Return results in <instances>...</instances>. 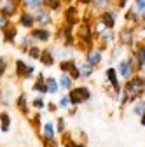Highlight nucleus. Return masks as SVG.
<instances>
[{
  "instance_id": "f257e3e1",
  "label": "nucleus",
  "mask_w": 145,
  "mask_h": 147,
  "mask_svg": "<svg viewBox=\"0 0 145 147\" xmlns=\"http://www.w3.org/2000/svg\"><path fill=\"white\" fill-rule=\"evenodd\" d=\"M143 93H145V77H142V76H131V79H128L126 84H124L122 105L126 102H136Z\"/></svg>"
},
{
  "instance_id": "f03ea898",
  "label": "nucleus",
  "mask_w": 145,
  "mask_h": 147,
  "mask_svg": "<svg viewBox=\"0 0 145 147\" xmlns=\"http://www.w3.org/2000/svg\"><path fill=\"white\" fill-rule=\"evenodd\" d=\"M117 40L124 47H133L136 44V28L133 25H124L117 33Z\"/></svg>"
},
{
  "instance_id": "7ed1b4c3",
  "label": "nucleus",
  "mask_w": 145,
  "mask_h": 147,
  "mask_svg": "<svg viewBox=\"0 0 145 147\" xmlns=\"http://www.w3.org/2000/svg\"><path fill=\"white\" fill-rule=\"evenodd\" d=\"M33 16H35V26H44V28H49L52 23H54V18H52V12L51 9H47L46 5L39 7V9H35L32 11Z\"/></svg>"
},
{
  "instance_id": "20e7f679",
  "label": "nucleus",
  "mask_w": 145,
  "mask_h": 147,
  "mask_svg": "<svg viewBox=\"0 0 145 147\" xmlns=\"http://www.w3.org/2000/svg\"><path fill=\"white\" fill-rule=\"evenodd\" d=\"M98 18L103 21V25L107 26V28H115L117 26V21H119V9H117V5L114 4V5H110L108 9H105V11H101L100 14H98Z\"/></svg>"
},
{
  "instance_id": "39448f33",
  "label": "nucleus",
  "mask_w": 145,
  "mask_h": 147,
  "mask_svg": "<svg viewBox=\"0 0 145 147\" xmlns=\"http://www.w3.org/2000/svg\"><path fill=\"white\" fill-rule=\"evenodd\" d=\"M68 98H70L72 105H81V103H86L89 98H91V91H89V88H86V86L72 88L70 93H68Z\"/></svg>"
},
{
  "instance_id": "423d86ee",
  "label": "nucleus",
  "mask_w": 145,
  "mask_h": 147,
  "mask_svg": "<svg viewBox=\"0 0 145 147\" xmlns=\"http://www.w3.org/2000/svg\"><path fill=\"white\" fill-rule=\"evenodd\" d=\"M136 70V56H135V53H131V56L128 60H122L119 61L117 65V72H119V76L124 77V79H130L133 74Z\"/></svg>"
},
{
  "instance_id": "0eeeda50",
  "label": "nucleus",
  "mask_w": 145,
  "mask_h": 147,
  "mask_svg": "<svg viewBox=\"0 0 145 147\" xmlns=\"http://www.w3.org/2000/svg\"><path fill=\"white\" fill-rule=\"evenodd\" d=\"M16 25L21 26V28L32 30L35 26V16H33V12L32 11H25V9L21 12H17V16H16Z\"/></svg>"
},
{
  "instance_id": "6e6552de",
  "label": "nucleus",
  "mask_w": 145,
  "mask_h": 147,
  "mask_svg": "<svg viewBox=\"0 0 145 147\" xmlns=\"http://www.w3.org/2000/svg\"><path fill=\"white\" fill-rule=\"evenodd\" d=\"M84 58L91 67H98L101 63V60H103V49L101 47H87Z\"/></svg>"
},
{
  "instance_id": "1a4fd4ad",
  "label": "nucleus",
  "mask_w": 145,
  "mask_h": 147,
  "mask_svg": "<svg viewBox=\"0 0 145 147\" xmlns=\"http://www.w3.org/2000/svg\"><path fill=\"white\" fill-rule=\"evenodd\" d=\"M17 39V25L9 21L4 28H2V40L7 44H14Z\"/></svg>"
},
{
  "instance_id": "9d476101",
  "label": "nucleus",
  "mask_w": 145,
  "mask_h": 147,
  "mask_svg": "<svg viewBox=\"0 0 145 147\" xmlns=\"http://www.w3.org/2000/svg\"><path fill=\"white\" fill-rule=\"evenodd\" d=\"M30 35H32L37 42H49L51 37H52L51 30H49V28H44V26H33L32 32H30Z\"/></svg>"
},
{
  "instance_id": "9b49d317",
  "label": "nucleus",
  "mask_w": 145,
  "mask_h": 147,
  "mask_svg": "<svg viewBox=\"0 0 145 147\" xmlns=\"http://www.w3.org/2000/svg\"><path fill=\"white\" fill-rule=\"evenodd\" d=\"M14 65H16V74L21 79H30L33 76V72H35V67L33 65H26L23 60H16Z\"/></svg>"
},
{
  "instance_id": "f8f14e48",
  "label": "nucleus",
  "mask_w": 145,
  "mask_h": 147,
  "mask_svg": "<svg viewBox=\"0 0 145 147\" xmlns=\"http://www.w3.org/2000/svg\"><path fill=\"white\" fill-rule=\"evenodd\" d=\"M17 9H19L17 0H0V12L7 14L9 18L17 16Z\"/></svg>"
},
{
  "instance_id": "ddd939ff",
  "label": "nucleus",
  "mask_w": 145,
  "mask_h": 147,
  "mask_svg": "<svg viewBox=\"0 0 145 147\" xmlns=\"http://www.w3.org/2000/svg\"><path fill=\"white\" fill-rule=\"evenodd\" d=\"M133 53L136 56V70L145 68V42H138L133 46Z\"/></svg>"
},
{
  "instance_id": "4468645a",
  "label": "nucleus",
  "mask_w": 145,
  "mask_h": 147,
  "mask_svg": "<svg viewBox=\"0 0 145 147\" xmlns=\"http://www.w3.org/2000/svg\"><path fill=\"white\" fill-rule=\"evenodd\" d=\"M142 14L131 5V7H128L126 9V12H124V20H126V23L128 25H133V26H138L140 25V21H142Z\"/></svg>"
},
{
  "instance_id": "2eb2a0df",
  "label": "nucleus",
  "mask_w": 145,
  "mask_h": 147,
  "mask_svg": "<svg viewBox=\"0 0 145 147\" xmlns=\"http://www.w3.org/2000/svg\"><path fill=\"white\" fill-rule=\"evenodd\" d=\"M98 40H100V44H101L103 49H105L108 44H114V42H115V32H114L112 28H105V30L98 35Z\"/></svg>"
},
{
  "instance_id": "dca6fc26",
  "label": "nucleus",
  "mask_w": 145,
  "mask_h": 147,
  "mask_svg": "<svg viewBox=\"0 0 145 147\" xmlns=\"http://www.w3.org/2000/svg\"><path fill=\"white\" fill-rule=\"evenodd\" d=\"M107 79H108V82L112 84V88H114V91H115V98H119V95H121V84H119V81H117V70L115 68H107Z\"/></svg>"
},
{
  "instance_id": "f3484780",
  "label": "nucleus",
  "mask_w": 145,
  "mask_h": 147,
  "mask_svg": "<svg viewBox=\"0 0 145 147\" xmlns=\"http://www.w3.org/2000/svg\"><path fill=\"white\" fill-rule=\"evenodd\" d=\"M77 12H79V9L75 5H68L65 9V25L75 26V23H77Z\"/></svg>"
},
{
  "instance_id": "a211bd4d",
  "label": "nucleus",
  "mask_w": 145,
  "mask_h": 147,
  "mask_svg": "<svg viewBox=\"0 0 145 147\" xmlns=\"http://www.w3.org/2000/svg\"><path fill=\"white\" fill-rule=\"evenodd\" d=\"M115 4V0H91V7L100 14L101 11H105V9H108L110 5H114Z\"/></svg>"
},
{
  "instance_id": "6ab92c4d",
  "label": "nucleus",
  "mask_w": 145,
  "mask_h": 147,
  "mask_svg": "<svg viewBox=\"0 0 145 147\" xmlns=\"http://www.w3.org/2000/svg\"><path fill=\"white\" fill-rule=\"evenodd\" d=\"M54 54H52V49H42V54H40V63L44 67H52L54 65Z\"/></svg>"
},
{
  "instance_id": "aec40b11",
  "label": "nucleus",
  "mask_w": 145,
  "mask_h": 147,
  "mask_svg": "<svg viewBox=\"0 0 145 147\" xmlns=\"http://www.w3.org/2000/svg\"><path fill=\"white\" fill-rule=\"evenodd\" d=\"M33 91H35V93H40V95H46V93H47L46 77L42 76V74H39V79L33 82Z\"/></svg>"
},
{
  "instance_id": "412c9836",
  "label": "nucleus",
  "mask_w": 145,
  "mask_h": 147,
  "mask_svg": "<svg viewBox=\"0 0 145 147\" xmlns=\"http://www.w3.org/2000/svg\"><path fill=\"white\" fill-rule=\"evenodd\" d=\"M44 5V0H23L21 2V7L25 11H35Z\"/></svg>"
},
{
  "instance_id": "4be33fe9",
  "label": "nucleus",
  "mask_w": 145,
  "mask_h": 147,
  "mask_svg": "<svg viewBox=\"0 0 145 147\" xmlns=\"http://www.w3.org/2000/svg\"><path fill=\"white\" fill-rule=\"evenodd\" d=\"M58 84H60V88H61V89H72L74 79L70 77V74L63 72V74H61V77H60V81H58Z\"/></svg>"
},
{
  "instance_id": "5701e85b",
  "label": "nucleus",
  "mask_w": 145,
  "mask_h": 147,
  "mask_svg": "<svg viewBox=\"0 0 145 147\" xmlns=\"http://www.w3.org/2000/svg\"><path fill=\"white\" fill-rule=\"evenodd\" d=\"M11 128V116L7 112H0V130L2 133H7Z\"/></svg>"
},
{
  "instance_id": "b1692460",
  "label": "nucleus",
  "mask_w": 145,
  "mask_h": 147,
  "mask_svg": "<svg viewBox=\"0 0 145 147\" xmlns=\"http://www.w3.org/2000/svg\"><path fill=\"white\" fill-rule=\"evenodd\" d=\"M79 70H81V77L82 79H89V76H93L95 67H91L87 61H84V63H79Z\"/></svg>"
},
{
  "instance_id": "393cba45",
  "label": "nucleus",
  "mask_w": 145,
  "mask_h": 147,
  "mask_svg": "<svg viewBox=\"0 0 145 147\" xmlns=\"http://www.w3.org/2000/svg\"><path fill=\"white\" fill-rule=\"evenodd\" d=\"M46 86H47V93L49 95H56L58 89H60V84H58V81L54 77H47L46 79Z\"/></svg>"
},
{
  "instance_id": "a878e982",
  "label": "nucleus",
  "mask_w": 145,
  "mask_h": 147,
  "mask_svg": "<svg viewBox=\"0 0 145 147\" xmlns=\"http://www.w3.org/2000/svg\"><path fill=\"white\" fill-rule=\"evenodd\" d=\"M42 135H44V140H51V138H54V126H52V123H44L42 124Z\"/></svg>"
},
{
  "instance_id": "bb28decb",
  "label": "nucleus",
  "mask_w": 145,
  "mask_h": 147,
  "mask_svg": "<svg viewBox=\"0 0 145 147\" xmlns=\"http://www.w3.org/2000/svg\"><path fill=\"white\" fill-rule=\"evenodd\" d=\"M17 109H19L23 114H30V107H28V100H26L25 93H21L19 98H17Z\"/></svg>"
},
{
  "instance_id": "cd10ccee",
  "label": "nucleus",
  "mask_w": 145,
  "mask_h": 147,
  "mask_svg": "<svg viewBox=\"0 0 145 147\" xmlns=\"http://www.w3.org/2000/svg\"><path fill=\"white\" fill-rule=\"evenodd\" d=\"M35 42H37V40H35L33 37H32V35L28 33V35H23L21 39H19V47H21L23 51H26V49H28L30 46H33Z\"/></svg>"
},
{
  "instance_id": "c85d7f7f",
  "label": "nucleus",
  "mask_w": 145,
  "mask_h": 147,
  "mask_svg": "<svg viewBox=\"0 0 145 147\" xmlns=\"http://www.w3.org/2000/svg\"><path fill=\"white\" fill-rule=\"evenodd\" d=\"M26 54L32 58V60H40V54H42V49L39 47V46H30L28 49H26Z\"/></svg>"
},
{
  "instance_id": "c756f323",
  "label": "nucleus",
  "mask_w": 145,
  "mask_h": 147,
  "mask_svg": "<svg viewBox=\"0 0 145 147\" xmlns=\"http://www.w3.org/2000/svg\"><path fill=\"white\" fill-rule=\"evenodd\" d=\"M66 74H70V77H72V79H74V81H77V79H81V70H79V65H75V63H74V65H72V67H70V70H68Z\"/></svg>"
},
{
  "instance_id": "7c9ffc66",
  "label": "nucleus",
  "mask_w": 145,
  "mask_h": 147,
  "mask_svg": "<svg viewBox=\"0 0 145 147\" xmlns=\"http://www.w3.org/2000/svg\"><path fill=\"white\" fill-rule=\"evenodd\" d=\"M133 112H135L136 116H142V114L145 112V100H138V102L135 103V107H133Z\"/></svg>"
},
{
  "instance_id": "2f4dec72",
  "label": "nucleus",
  "mask_w": 145,
  "mask_h": 147,
  "mask_svg": "<svg viewBox=\"0 0 145 147\" xmlns=\"http://www.w3.org/2000/svg\"><path fill=\"white\" fill-rule=\"evenodd\" d=\"M133 7H135L142 16H145V0H133Z\"/></svg>"
},
{
  "instance_id": "473e14b6",
  "label": "nucleus",
  "mask_w": 145,
  "mask_h": 147,
  "mask_svg": "<svg viewBox=\"0 0 145 147\" xmlns=\"http://www.w3.org/2000/svg\"><path fill=\"white\" fill-rule=\"evenodd\" d=\"M74 63H75L74 60H61V61H60V70H61V72H68L70 67L74 65Z\"/></svg>"
},
{
  "instance_id": "72a5a7b5",
  "label": "nucleus",
  "mask_w": 145,
  "mask_h": 147,
  "mask_svg": "<svg viewBox=\"0 0 145 147\" xmlns=\"http://www.w3.org/2000/svg\"><path fill=\"white\" fill-rule=\"evenodd\" d=\"M9 21H11V18H9L7 14H4V12H0V30H2Z\"/></svg>"
},
{
  "instance_id": "f704fd0d",
  "label": "nucleus",
  "mask_w": 145,
  "mask_h": 147,
  "mask_svg": "<svg viewBox=\"0 0 145 147\" xmlns=\"http://www.w3.org/2000/svg\"><path fill=\"white\" fill-rule=\"evenodd\" d=\"M5 70H7V60L4 56H0V77L5 74Z\"/></svg>"
},
{
  "instance_id": "c9c22d12",
  "label": "nucleus",
  "mask_w": 145,
  "mask_h": 147,
  "mask_svg": "<svg viewBox=\"0 0 145 147\" xmlns=\"http://www.w3.org/2000/svg\"><path fill=\"white\" fill-rule=\"evenodd\" d=\"M58 105H60L61 109H68V105H70V98H68V95H66V96H61V100L58 102Z\"/></svg>"
},
{
  "instance_id": "e433bc0d",
  "label": "nucleus",
  "mask_w": 145,
  "mask_h": 147,
  "mask_svg": "<svg viewBox=\"0 0 145 147\" xmlns=\"http://www.w3.org/2000/svg\"><path fill=\"white\" fill-rule=\"evenodd\" d=\"M32 105H33L35 109H44V100H42V98H33Z\"/></svg>"
},
{
  "instance_id": "4c0bfd02",
  "label": "nucleus",
  "mask_w": 145,
  "mask_h": 147,
  "mask_svg": "<svg viewBox=\"0 0 145 147\" xmlns=\"http://www.w3.org/2000/svg\"><path fill=\"white\" fill-rule=\"evenodd\" d=\"M128 2H130V0H115V5H117L119 9H124L126 5H128Z\"/></svg>"
},
{
  "instance_id": "58836bf2",
  "label": "nucleus",
  "mask_w": 145,
  "mask_h": 147,
  "mask_svg": "<svg viewBox=\"0 0 145 147\" xmlns=\"http://www.w3.org/2000/svg\"><path fill=\"white\" fill-rule=\"evenodd\" d=\"M58 130H60L61 133L65 131V119H63V117H60V119H58Z\"/></svg>"
},
{
  "instance_id": "ea45409f",
  "label": "nucleus",
  "mask_w": 145,
  "mask_h": 147,
  "mask_svg": "<svg viewBox=\"0 0 145 147\" xmlns=\"http://www.w3.org/2000/svg\"><path fill=\"white\" fill-rule=\"evenodd\" d=\"M140 124H142V126H145V112L140 116Z\"/></svg>"
},
{
  "instance_id": "a19ab883",
  "label": "nucleus",
  "mask_w": 145,
  "mask_h": 147,
  "mask_svg": "<svg viewBox=\"0 0 145 147\" xmlns=\"http://www.w3.org/2000/svg\"><path fill=\"white\" fill-rule=\"evenodd\" d=\"M82 5H91V0H79Z\"/></svg>"
},
{
  "instance_id": "79ce46f5",
  "label": "nucleus",
  "mask_w": 145,
  "mask_h": 147,
  "mask_svg": "<svg viewBox=\"0 0 145 147\" xmlns=\"http://www.w3.org/2000/svg\"><path fill=\"white\" fill-rule=\"evenodd\" d=\"M47 107H49V110H51V112H52V110H56V105H54V103H49Z\"/></svg>"
},
{
  "instance_id": "37998d69",
  "label": "nucleus",
  "mask_w": 145,
  "mask_h": 147,
  "mask_svg": "<svg viewBox=\"0 0 145 147\" xmlns=\"http://www.w3.org/2000/svg\"><path fill=\"white\" fill-rule=\"evenodd\" d=\"M72 147H84L82 144H72Z\"/></svg>"
},
{
  "instance_id": "c03bdc74",
  "label": "nucleus",
  "mask_w": 145,
  "mask_h": 147,
  "mask_svg": "<svg viewBox=\"0 0 145 147\" xmlns=\"http://www.w3.org/2000/svg\"><path fill=\"white\" fill-rule=\"evenodd\" d=\"M21 2H23V0H17V4H19V5H21Z\"/></svg>"
},
{
  "instance_id": "a18cd8bd",
  "label": "nucleus",
  "mask_w": 145,
  "mask_h": 147,
  "mask_svg": "<svg viewBox=\"0 0 145 147\" xmlns=\"http://www.w3.org/2000/svg\"><path fill=\"white\" fill-rule=\"evenodd\" d=\"M63 2H70V0H63Z\"/></svg>"
},
{
  "instance_id": "49530a36",
  "label": "nucleus",
  "mask_w": 145,
  "mask_h": 147,
  "mask_svg": "<svg viewBox=\"0 0 145 147\" xmlns=\"http://www.w3.org/2000/svg\"><path fill=\"white\" fill-rule=\"evenodd\" d=\"M44 2H49V0H44Z\"/></svg>"
},
{
  "instance_id": "de8ad7c7",
  "label": "nucleus",
  "mask_w": 145,
  "mask_h": 147,
  "mask_svg": "<svg viewBox=\"0 0 145 147\" xmlns=\"http://www.w3.org/2000/svg\"><path fill=\"white\" fill-rule=\"evenodd\" d=\"M0 40H2V39H0Z\"/></svg>"
}]
</instances>
